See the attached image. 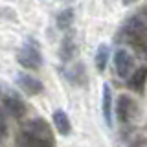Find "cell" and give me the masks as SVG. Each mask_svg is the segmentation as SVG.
Wrapping results in <instances>:
<instances>
[{
	"label": "cell",
	"instance_id": "14",
	"mask_svg": "<svg viewBox=\"0 0 147 147\" xmlns=\"http://www.w3.org/2000/svg\"><path fill=\"white\" fill-rule=\"evenodd\" d=\"M74 53H76V44H74L72 39H66L63 42V50H61V57L64 59V61H70V59L74 57Z\"/></svg>",
	"mask_w": 147,
	"mask_h": 147
},
{
	"label": "cell",
	"instance_id": "6",
	"mask_svg": "<svg viewBox=\"0 0 147 147\" xmlns=\"http://www.w3.org/2000/svg\"><path fill=\"white\" fill-rule=\"evenodd\" d=\"M18 147H55V142L50 138H40L35 134H30L26 131H20V134L17 138Z\"/></svg>",
	"mask_w": 147,
	"mask_h": 147
},
{
	"label": "cell",
	"instance_id": "15",
	"mask_svg": "<svg viewBox=\"0 0 147 147\" xmlns=\"http://www.w3.org/2000/svg\"><path fill=\"white\" fill-rule=\"evenodd\" d=\"M7 136V121H6V116H4L2 109H0V142H4Z\"/></svg>",
	"mask_w": 147,
	"mask_h": 147
},
{
	"label": "cell",
	"instance_id": "13",
	"mask_svg": "<svg viewBox=\"0 0 147 147\" xmlns=\"http://www.w3.org/2000/svg\"><path fill=\"white\" fill-rule=\"evenodd\" d=\"M107 61H109V46L99 44L98 52H96V68H98L99 72H103L105 66H107Z\"/></svg>",
	"mask_w": 147,
	"mask_h": 147
},
{
	"label": "cell",
	"instance_id": "5",
	"mask_svg": "<svg viewBox=\"0 0 147 147\" xmlns=\"http://www.w3.org/2000/svg\"><path fill=\"white\" fill-rule=\"evenodd\" d=\"M17 86L20 90H24L26 94H30V96H37L44 90L42 81H39L37 77L30 76V74H18L17 76Z\"/></svg>",
	"mask_w": 147,
	"mask_h": 147
},
{
	"label": "cell",
	"instance_id": "8",
	"mask_svg": "<svg viewBox=\"0 0 147 147\" xmlns=\"http://www.w3.org/2000/svg\"><path fill=\"white\" fill-rule=\"evenodd\" d=\"M4 109L9 112V116H13L15 119L24 118V114H26L24 101L20 98H17V96H6V98H4Z\"/></svg>",
	"mask_w": 147,
	"mask_h": 147
},
{
	"label": "cell",
	"instance_id": "17",
	"mask_svg": "<svg viewBox=\"0 0 147 147\" xmlns=\"http://www.w3.org/2000/svg\"><path fill=\"white\" fill-rule=\"evenodd\" d=\"M121 2H123V6H131V4L138 2V0H121Z\"/></svg>",
	"mask_w": 147,
	"mask_h": 147
},
{
	"label": "cell",
	"instance_id": "3",
	"mask_svg": "<svg viewBox=\"0 0 147 147\" xmlns=\"http://www.w3.org/2000/svg\"><path fill=\"white\" fill-rule=\"evenodd\" d=\"M136 114V101L127 94H121L116 101V118L119 123H129Z\"/></svg>",
	"mask_w": 147,
	"mask_h": 147
},
{
	"label": "cell",
	"instance_id": "1",
	"mask_svg": "<svg viewBox=\"0 0 147 147\" xmlns=\"http://www.w3.org/2000/svg\"><path fill=\"white\" fill-rule=\"evenodd\" d=\"M123 39L142 59H147V24L140 15H132L123 26Z\"/></svg>",
	"mask_w": 147,
	"mask_h": 147
},
{
	"label": "cell",
	"instance_id": "2",
	"mask_svg": "<svg viewBox=\"0 0 147 147\" xmlns=\"http://www.w3.org/2000/svg\"><path fill=\"white\" fill-rule=\"evenodd\" d=\"M17 61L20 66L28 68V70H39L42 64V57H40V52L37 50V46L24 44L17 52Z\"/></svg>",
	"mask_w": 147,
	"mask_h": 147
},
{
	"label": "cell",
	"instance_id": "7",
	"mask_svg": "<svg viewBox=\"0 0 147 147\" xmlns=\"http://www.w3.org/2000/svg\"><path fill=\"white\" fill-rule=\"evenodd\" d=\"M22 131L30 132V134H35V136H40V138H50V140H53V134H52V129H50V125L44 121V119H40V118L30 119V121L24 125Z\"/></svg>",
	"mask_w": 147,
	"mask_h": 147
},
{
	"label": "cell",
	"instance_id": "11",
	"mask_svg": "<svg viewBox=\"0 0 147 147\" xmlns=\"http://www.w3.org/2000/svg\"><path fill=\"white\" fill-rule=\"evenodd\" d=\"M103 118L107 125H112V92L109 85H103Z\"/></svg>",
	"mask_w": 147,
	"mask_h": 147
},
{
	"label": "cell",
	"instance_id": "12",
	"mask_svg": "<svg viewBox=\"0 0 147 147\" xmlns=\"http://www.w3.org/2000/svg\"><path fill=\"white\" fill-rule=\"evenodd\" d=\"M55 24H57L59 30H68L74 24V9H70V7L63 9L57 15V18H55Z\"/></svg>",
	"mask_w": 147,
	"mask_h": 147
},
{
	"label": "cell",
	"instance_id": "9",
	"mask_svg": "<svg viewBox=\"0 0 147 147\" xmlns=\"http://www.w3.org/2000/svg\"><path fill=\"white\" fill-rule=\"evenodd\" d=\"M145 83H147V66H140L138 70H134L131 76H129L127 86H129L132 92L142 94V92H144V88H145Z\"/></svg>",
	"mask_w": 147,
	"mask_h": 147
},
{
	"label": "cell",
	"instance_id": "4",
	"mask_svg": "<svg viewBox=\"0 0 147 147\" xmlns=\"http://www.w3.org/2000/svg\"><path fill=\"white\" fill-rule=\"evenodd\" d=\"M114 68H116L118 76L121 79H127L132 74V68H134V59L132 55L127 52V50L119 48L116 53H114Z\"/></svg>",
	"mask_w": 147,
	"mask_h": 147
},
{
	"label": "cell",
	"instance_id": "16",
	"mask_svg": "<svg viewBox=\"0 0 147 147\" xmlns=\"http://www.w3.org/2000/svg\"><path fill=\"white\" fill-rule=\"evenodd\" d=\"M138 15H140L142 18H144V22H145V24H147V6H145L144 9H142V11H140V13H138Z\"/></svg>",
	"mask_w": 147,
	"mask_h": 147
},
{
	"label": "cell",
	"instance_id": "10",
	"mask_svg": "<svg viewBox=\"0 0 147 147\" xmlns=\"http://www.w3.org/2000/svg\"><path fill=\"white\" fill-rule=\"evenodd\" d=\"M52 119H53V127L57 129L59 134H63V136L70 134L72 125H70V119H68V116H66V112H64V110H55Z\"/></svg>",
	"mask_w": 147,
	"mask_h": 147
}]
</instances>
